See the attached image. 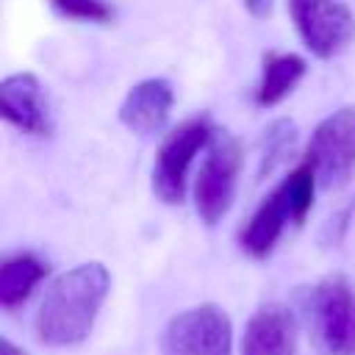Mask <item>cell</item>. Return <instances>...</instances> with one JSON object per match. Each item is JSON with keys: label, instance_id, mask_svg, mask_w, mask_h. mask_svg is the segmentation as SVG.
<instances>
[{"label": "cell", "instance_id": "1", "mask_svg": "<svg viewBox=\"0 0 355 355\" xmlns=\"http://www.w3.org/2000/svg\"><path fill=\"white\" fill-rule=\"evenodd\" d=\"M111 291V272L100 261L75 263L44 288L36 308L33 330L44 347H78L89 338L105 297Z\"/></svg>", "mask_w": 355, "mask_h": 355}, {"label": "cell", "instance_id": "2", "mask_svg": "<svg viewBox=\"0 0 355 355\" xmlns=\"http://www.w3.org/2000/svg\"><path fill=\"white\" fill-rule=\"evenodd\" d=\"M316 189H322L319 178H316V169L311 166V161L302 158L255 205L252 216L247 219V225L239 233V247L255 261L269 258L275 252L277 241L283 239L286 227L288 225L300 227L308 219V214L313 208Z\"/></svg>", "mask_w": 355, "mask_h": 355}, {"label": "cell", "instance_id": "3", "mask_svg": "<svg viewBox=\"0 0 355 355\" xmlns=\"http://www.w3.org/2000/svg\"><path fill=\"white\" fill-rule=\"evenodd\" d=\"M241 164H244L241 141L230 130L214 128L191 180V200L202 225L214 227L227 216L236 200Z\"/></svg>", "mask_w": 355, "mask_h": 355}, {"label": "cell", "instance_id": "4", "mask_svg": "<svg viewBox=\"0 0 355 355\" xmlns=\"http://www.w3.org/2000/svg\"><path fill=\"white\" fill-rule=\"evenodd\" d=\"M211 133H214V125L208 116H191L164 136L153 161V175H150L153 194L161 202L180 205L186 200L189 180L194 178L191 166L197 155H202V150L208 147Z\"/></svg>", "mask_w": 355, "mask_h": 355}, {"label": "cell", "instance_id": "5", "mask_svg": "<svg viewBox=\"0 0 355 355\" xmlns=\"http://www.w3.org/2000/svg\"><path fill=\"white\" fill-rule=\"evenodd\" d=\"M302 311L316 347L324 355H344L355 324V297L347 277L330 275L311 286Z\"/></svg>", "mask_w": 355, "mask_h": 355}, {"label": "cell", "instance_id": "6", "mask_svg": "<svg viewBox=\"0 0 355 355\" xmlns=\"http://www.w3.org/2000/svg\"><path fill=\"white\" fill-rule=\"evenodd\" d=\"M161 355H233V322L227 311L202 302L175 313L161 333Z\"/></svg>", "mask_w": 355, "mask_h": 355}, {"label": "cell", "instance_id": "7", "mask_svg": "<svg viewBox=\"0 0 355 355\" xmlns=\"http://www.w3.org/2000/svg\"><path fill=\"white\" fill-rule=\"evenodd\" d=\"M288 14L305 50L322 61L355 42V14L341 0H288Z\"/></svg>", "mask_w": 355, "mask_h": 355}, {"label": "cell", "instance_id": "8", "mask_svg": "<svg viewBox=\"0 0 355 355\" xmlns=\"http://www.w3.org/2000/svg\"><path fill=\"white\" fill-rule=\"evenodd\" d=\"M305 161L316 169L322 189H336L355 172V105H341L327 114L311 133Z\"/></svg>", "mask_w": 355, "mask_h": 355}, {"label": "cell", "instance_id": "9", "mask_svg": "<svg viewBox=\"0 0 355 355\" xmlns=\"http://www.w3.org/2000/svg\"><path fill=\"white\" fill-rule=\"evenodd\" d=\"M0 116L25 136H47L53 130L47 94L33 72H14L0 80Z\"/></svg>", "mask_w": 355, "mask_h": 355}, {"label": "cell", "instance_id": "10", "mask_svg": "<svg viewBox=\"0 0 355 355\" xmlns=\"http://www.w3.org/2000/svg\"><path fill=\"white\" fill-rule=\"evenodd\" d=\"M300 322L283 302H263L244 324L239 355H297Z\"/></svg>", "mask_w": 355, "mask_h": 355}, {"label": "cell", "instance_id": "11", "mask_svg": "<svg viewBox=\"0 0 355 355\" xmlns=\"http://www.w3.org/2000/svg\"><path fill=\"white\" fill-rule=\"evenodd\" d=\"M175 105V89L166 78H144L133 83L119 103V122L136 136H155L166 128Z\"/></svg>", "mask_w": 355, "mask_h": 355}, {"label": "cell", "instance_id": "12", "mask_svg": "<svg viewBox=\"0 0 355 355\" xmlns=\"http://www.w3.org/2000/svg\"><path fill=\"white\" fill-rule=\"evenodd\" d=\"M308 61L300 53H266L261 61V78L255 83L252 100L258 108L280 105L305 78Z\"/></svg>", "mask_w": 355, "mask_h": 355}, {"label": "cell", "instance_id": "13", "mask_svg": "<svg viewBox=\"0 0 355 355\" xmlns=\"http://www.w3.org/2000/svg\"><path fill=\"white\" fill-rule=\"evenodd\" d=\"M47 277V263L33 252H17L0 266V305L17 308L22 305L33 288Z\"/></svg>", "mask_w": 355, "mask_h": 355}, {"label": "cell", "instance_id": "14", "mask_svg": "<svg viewBox=\"0 0 355 355\" xmlns=\"http://www.w3.org/2000/svg\"><path fill=\"white\" fill-rule=\"evenodd\" d=\"M294 141H297V125L286 116L269 122L263 128V136H261V161H258V178H266L272 175L294 150Z\"/></svg>", "mask_w": 355, "mask_h": 355}, {"label": "cell", "instance_id": "15", "mask_svg": "<svg viewBox=\"0 0 355 355\" xmlns=\"http://www.w3.org/2000/svg\"><path fill=\"white\" fill-rule=\"evenodd\" d=\"M50 6L67 17V19H78V22H94V25H103V22H111L114 11L105 0H50Z\"/></svg>", "mask_w": 355, "mask_h": 355}, {"label": "cell", "instance_id": "16", "mask_svg": "<svg viewBox=\"0 0 355 355\" xmlns=\"http://www.w3.org/2000/svg\"><path fill=\"white\" fill-rule=\"evenodd\" d=\"M241 3L252 19H266L272 17V8H275V0H241Z\"/></svg>", "mask_w": 355, "mask_h": 355}, {"label": "cell", "instance_id": "17", "mask_svg": "<svg viewBox=\"0 0 355 355\" xmlns=\"http://www.w3.org/2000/svg\"><path fill=\"white\" fill-rule=\"evenodd\" d=\"M0 355H28V352H25L22 347H17L8 336H3V338H0Z\"/></svg>", "mask_w": 355, "mask_h": 355}, {"label": "cell", "instance_id": "18", "mask_svg": "<svg viewBox=\"0 0 355 355\" xmlns=\"http://www.w3.org/2000/svg\"><path fill=\"white\" fill-rule=\"evenodd\" d=\"M344 355H355V324H352V336H349V344H347Z\"/></svg>", "mask_w": 355, "mask_h": 355}]
</instances>
